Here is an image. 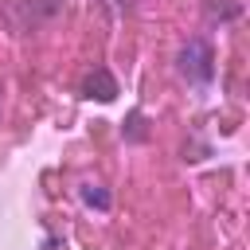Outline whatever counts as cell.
Segmentation results:
<instances>
[{"mask_svg":"<svg viewBox=\"0 0 250 250\" xmlns=\"http://www.w3.org/2000/svg\"><path fill=\"white\" fill-rule=\"evenodd\" d=\"M180 70H184L188 82L207 86L215 78V51H211V43L207 39H188V47L180 51Z\"/></svg>","mask_w":250,"mask_h":250,"instance_id":"cell-1","label":"cell"},{"mask_svg":"<svg viewBox=\"0 0 250 250\" xmlns=\"http://www.w3.org/2000/svg\"><path fill=\"white\" fill-rule=\"evenodd\" d=\"M82 199H86L90 207H98V211H105V207H109V195L102 191V184H82Z\"/></svg>","mask_w":250,"mask_h":250,"instance_id":"cell-2","label":"cell"}]
</instances>
